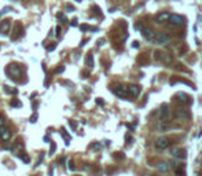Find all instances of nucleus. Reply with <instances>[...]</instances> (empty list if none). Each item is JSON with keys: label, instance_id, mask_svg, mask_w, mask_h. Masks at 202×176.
I'll list each match as a JSON object with an SVG mask.
<instances>
[{"label": "nucleus", "instance_id": "3", "mask_svg": "<svg viewBox=\"0 0 202 176\" xmlns=\"http://www.w3.org/2000/svg\"><path fill=\"white\" fill-rule=\"evenodd\" d=\"M155 58L158 61H161L162 63H165V65H170L173 62L172 55H169L166 53H159V51H157V53H155Z\"/></svg>", "mask_w": 202, "mask_h": 176}, {"label": "nucleus", "instance_id": "4", "mask_svg": "<svg viewBox=\"0 0 202 176\" xmlns=\"http://www.w3.org/2000/svg\"><path fill=\"white\" fill-rule=\"evenodd\" d=\"M10 29H11V21L3 19L2 22H0V34H2V36H7Z\"/></svg>", "mask_w": 202, "mask_h": 176}, {"label": "nucleus", "instance_id": "32", "mask_svg": "<svg viewBox=\"0 0 202 176\" xmlns=\"http://www.w3.org/2000/svg\"><path fill=\"white\" fill-rule=\"evenodd\" d=\"M80 28H81V30H87V29H89V28L87 26V25H81V26H80Z\"/></svg>", "mask_w": 202, "mask_h": 176}, {"label": "nucleus", "instance_id": "20", "mask_svg": "<svg viewBox=\"0 0 202 176\" xmlns=\"http://www.w3.org/2000/svg\"><path fill=\"white\" fill-rule=\"evenodd\" d=\"M4 91L8 92V94H14V95L18 94V91H17V89H10V87H7V85H4Z\"/></svg>", "mask_w": 202, "mask_h": 176}, {"label": "nucleus", "instance_id": "30", "mask_svg": "<svg viewBox=\"0 0 202 176\" xmlns=\"http://www.w3.org/2000/svg\"><path fill=\"white\" fill-rule=\"evenodd\" d=\"M114 157H116V158H124L123 153H116V154H114Z\"/></svg>", "mask_w": 202, "mask_h": 176}, {"label": "nucleus", "instance_id": "25", "mask_svg": "<svg viewBox=\"0 0 202 176\" xmlns=\"http://www.w3.org/2000/svg\"><path fill=\"white\" fill-rule=\"evenodd\" d=\"M11 7H4V8L2 10V14H6V13H8V11H11Z\"/></svg>", "mask_w": 202, "mask_h": 176}, {"label": "nucleus", "instance_id": "9", "mask_svg": "<svg viewBox=\"0 0 202 176\" xmlns=\"http://www.w3.org/2000/svg\"><path fill=\"white\" fill-rule=\"evenodd\" d=\"M170 154L175 158H179V160L186 158V150L179 149V147H172V149H170Z\"/></svg>", "mask_w": 202, "mask_h": 176}, {"label": "nucleus", "instance_id": "22", "mask_svg": "<svg viewBox=\"0 0 202 176\" xmlns=\"http://www.w3.org/2000/svg\"><path fill=\"white\" fill-rule=\"evenodd\" d=\"M55 149H57V144H55L54 142H51V149H50V156H52V154L55 153Z\"/></svg>", "mask_w": 202, "mask_h": 176}, {"label": "nucleus", "instance_id": "24", "mask_svg": "<svg viewBox=\"0 0 202 176\" xmlns=\"http://www.w3.org/2000/svg\"><path fill=\"white\" fill-rule=\"evenodd\" d=\"M6 125V121H4V117H3L2 114H0V128H2V127H4Z\"/></svg>", "mask_w": 202, "mask_h": 176}, {"label": "nucleus", "instance_id": "1", "mask_svg": "<svg viewBox=\"0 0 202 176\" xmlns=\"http://www.w3.org/2000/svg\"><path fill=\"white\" fill-rule=\"evenodd\" d=\"M6 72H7V74H10L11 76V78H19L21 77V68L18 66L17 63H11V65H8L6 69Z\"/></svg>", "mask_w": 202, "mask_h": 176}, {"label": "nucleus", "instance_id": "29", "mask_svg": "<svg viewBox=\"0 0 202 176\" xmlns=\"http://www.w3.org/2000/svg\"><path fill=\"white\" fill-rule=\"evenodd\" d=\"M66 8H68L69 10V11H74V7H73V6H70V4H68V6H66Z\"/></svg>", "mask_w": 202, "mask_h": 176}, {"label": "nucleus", "instance_id": "17", "mask_svg": "<svg viewBox=\"0 0 202 176\" xmlns=\"http://www.w3.org/2000/svg\"><path fill=\"white\" fill-rule=\"evenodd\" d=\"M10 105H11L13 108H21V106H22V103H21L18 99H13V101L10 102Z\"/></svg>", "mask_w": 202, "mask_h": 176}, {"label": "nucleus", "instance_id": "18", "mask_svg": "<svg viewBox=\"0 0 202 176\" xmlns=\"http://www.w3.org/2000/svg\"><path fill=\"white\" fill-rule=\"evenodd\" d=\"M19 157H21V160H22L23 163H26V164H29V163H30V158L28 157L25 153H19Z\"/></svg>", "mask_w": 202, "mask_h": 176}, {"label": "nucleus", "instance_id": "14", "mask_svg": "<svg viewBox=\"0 0 202 176\" xmlns=\"http://www.w3.org/2000/svg\"><path fill=\"white\" fill-rule=\"evenodd\" d=\"M175 117H177V118H189L190 114H189V112H187V110L179 109V110H176V112H175Z\"/></svg>", "mask_w": 202, "mask_h": 176}, {"label": "nucleus", "instance_id": "7", "mask_svg": "<svg viewBox=\"0 0 202 176\" xmlns=\"http://www.w3.org/2000/svg\"><path fill=\"white\" fill-rule=\"evenodd\" d=\"M10 138H11V129L6 125L2 127V128H0V139H2L3 142H7V140H10Z\"/></svg>", "mask_w": 202, "mask_h": 176}, {"label": "nucleus", "instance_id": "28", "mask_svg": "<svg viewBox=\"0 0 202 176\" xmlns=\"http://www.w3.org/2000/svg\"><path fill=\"white\" fill-rule=\"evenodd\" d=\"M36 120H37V114H33L30 117V123H36Z\"/></svg>", "mask_w": 202, "mask_h": 176}, {"label": "nucleus", "instance_id": "26", "mask_svg": "<svg viewBox=\"0 0 202 176\" xmlns=\"http://www.w3.org/2000/svg\"><path fill=\"white\" fill-rule=\"evenodd\" d=\"M55 34H57V36H59V34H61V26L55 28Z\"/></svg>", "mask_w": 202, "mask_h": 176}, {"label": "nucleus", "instance_id": "10", "mask_svg": "<svg viewBox=\"0 0 202 176\" xmlns=\"http://www.w3.org/2000/svg\"><path fill=\"white\" fill-rule=\"evenodd\" d=\"M169 21L172 22V26H180L184 23V18L182 15H177V14H172L169 17Z\"/></svg>", "mask_w": 202, "mask_h": 176}, {"label": "nucleus", "instance_id": "12", "mask_svg": "<svg viewBox=\"0 0 202 176\" xmlns=\"http://www.w3.org/2000/svg\"><path fill=\"white\" fill-rule=\"evenodd\" d=\"M127 91H128V95L138 96L139 94H140V87H139V85L132 84V85H128V87H127Z\"/></svg>", "mask_w": 202, "mask_h": 176}, {"label": "nucleus", "instance_id": "8", "mask_svg": "<svg viewBox=\"0 0 202 176\" xmlns=\"http://www.w3.org/2000/svg\"><path fill=\"white\" fill-rule=\"evenodd\" d=\"M113 92L118 96V98H123V99L128 98V91L125 87H123V85H117L116 88H113Z\"/></svg>", "mask_w": 202, "mask_h": 176}, {"label": "nucleus", "instance_id": "21", "mask_svg": "<svg viewBox=\"0 0 202 176\" xmlns=\"http://www.w3.org/2000/svg\"><path fill=\"white\" fill-rule=\"evenodd\" d=\"M61 132H62V135H63L65 140H66V144H69V142H70V136H69V135H66V132H65V129H63V128L61 129Z\"/></svg>", "mask_w": 202, "mask_h": 176}, {"label": "nucleus", "instance_id": "31", "mask_svg": "<svg viewBox=\"0 0 202 176\" xmlns=\"http://www.w3.org/2000/svg\"><path fill=\"white\" fill-rule=\"evenodd\" d=\"M63 69H65L63 66H61V68H58V69H57V70H55V72H57V73H62V72H63Z\"/></svg>", "mask_w": 202, "mask_h": 176}, {"label": "nucleus", "instance_id": "11", "mask_svg": "<svg viewBox=\"0 0 202 176\" xmlns=\"http://www.w3.org/2000/svg\"><path fill=\"white\" fill-rule=\"evenodd\" d=\"M140 32H142V34H143V37H144L146 40H149V41H153V40H154L155 33L153 32L151 29H147V28H144V26H143V28H142Z\"/></svg>", "mask_w": 202, "mask_h": 176}, {"label": "nucleus", "instance_id": "27", "mask_svg": "<svg viewBox=\"0 0 202 176\" xmlns=\"http://www.w3.org/2000/svg\"><path fill=\"white\" fill-rule=\"evenodd\" d=\"M55 47H57V44H51V46L47 47V50L48 51H52V50H55Z\"/></svg>", "mask_w": 202, "mask_h": 176}, {"label": "nucleus", "instance_id": "23", "mask_svg": "<svg viewBox=\"0 0 202 176\" xmlns=\"http://www.w3.org/2000/svg\"><path fill=\"white\" fill-rule=\"evenodd\" d=\"M69 169L70 171H74L76 167H74V163H73V160H69Z\"/></svg>", "mask_w": 202, "mask_h": 176}, {"label": "nucleus", "instance_id": "2", "mask_svg": "<svg viewBox=\"0 0 202 176\" xmlns=\"http://www.w3.org/2000/svg\"><path fill=\"white\" fill-rule=\"evenodd\" d=\"M21 36H23V26L21 22H15V25L13 28V34H11V39L13 40H18Z\"/></svg>", "mask_w": 202, "mask_h": 176}, {"label": "nucleus", "instance_id": "15", "mask_svg": "<svg viewBox=\"0 0 202 176\" xmlns=\"http://www.w3.org/2000/svg\"><path fill=\"white\" fill-rule=\"evenodd\" d=\"M169 114V108H168V105H162L161 106V113H159V117L161 118H166Z\"/></svg>", "mask_w": 202, "mask_h": 176}, {"label": "nucleus", "instance_id": "13", "mask_svg": "<svg viewBox=\"0 0 202 176\" xmlns=\"http://www.w3.org/2000/svg\"><path fill=\"white\" fill-rule=\"evenodd\" d=\"M169 17H170V14H168V13H161V14H158V15H157V22H158V23L168 22V21H169Z\"/></svg>", "mask_w": 202, "mask_h": 176}, {"label": "nucleus", "instance_id": "5", "mask_svg": "<svg viewBox=\"0 0 202 176\" xmlns=\"http://www.w3.org/2000/svg\"><path fill=\"white\" fill-rule=\"evenodd\" d=\"M170 146V140L168 139V138H158V139L155 140V147L159 150H164V149H168V147Z\"/></svg>", "mask_w": 202, "mask_h": 176}, {"label": "nucleus", "instance_id": "35", "mask_svg": "<svg viewBox=\"0 0 202 176\" xmlns=\"http://www.w3.org/2000/svg\"><path fill=\"white\" fill-rule=\"evenodd\" d=\"M93 149H100V144H93Z\"/></svg>", "mask_w": 202, "mask_h": 176}, {"label": "nucleus", "instance_id": "19", "mask_svg": "<svg viewBox=\"0 0 202 176\" xmlns=\"http://www.w3.org/2000/svg\"><path fill=\"white\" fill-rule=\"evenodd\" d=\"M87 63H88L89 68L93 66V61H92V55L91 54H88V57H87Z\"/></svg>", "mask_w": 202, "mask_h": 176}, {"label": "nucleus", "instance_id": "6", "mask_svg": "<svg viewBox=\"0 0 202 176\" xmlns=\"http://www.w3.org/2000/svg\"><path fill=\"white\" fill-rule=\"evenodd\" d=\"M169 40H170V37L166 33H157L153 41H154L155 44H166Z\"/></svg>", "mask_w": 202, "mask_h": 176}, {"label": "nucleus", "instance_id": "16", "mask_svg": "<svg viewBox=\"0 0 202 176\" xmlns=\"http://www.w3.org/2000/svg\"><path fill=\"white\" fill-rule=\"evenodd\" d=\"M169 164H166V163H159L158 164V171L159 172H168L169 171Z\"/></svg>", "mask_w": 202, "mask_h": 176}, {"label": "nucleus", "instance_id": "33", "mask_svg": "<svg viewBox=\"0 0 202 176\" xmlns=\"http://www.w3.org/2000/svg\"><path fill=\"white\" fill-rule=\"evenodd\" d=\"M76 25H77V19H73L72 21V26H76Z\"/></svg>", "mask_w": 202, "mask_h": 176}, {"label": "nucleus", "instance_id": "36", "mask_svg": "<svg viewBox=\"0 0 202 176\" xmlns=\"http://www.w3.org/2000/svg\"><path fill=\"white\" fill-rule=\"evenodd\" d=\"M76 2H81V0H76Z\"/></svg>", "mask_w": 202, "mask_h": 176}, {"label": "nucleus", "instance_id": "34", "mask_svg": "<svg viewBox=\"0 0 202 176\" xmlns=\"http://www.w3.org/2000/svg\"><path fill=\"white\" fill-rule=\"evenodd\" d=\"M96 103H98V105H103V101H100V99H96Z\"/></svg>", "mask_w": 202, "mask_h": 176}]
</instances>
